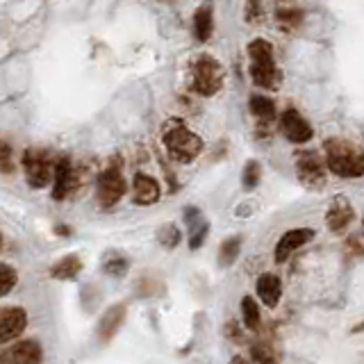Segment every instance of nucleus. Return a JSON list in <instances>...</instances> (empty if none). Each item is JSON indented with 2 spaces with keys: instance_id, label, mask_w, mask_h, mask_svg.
Listing matches in <instances>:
<instances>
[{
  "instance_id": "nucleus-1",
  "label": "nucleus",
  "mask_w": 364,
  "mask_h": 364,
  "mask_svg": "<svg viewBox=\"0 0 364 364\" xmlns=\"http://www.w3.org/2000/svg\"><path fill=\"white\" fill-rule=\"evenodd\" d=\"M326 164L339 178H362L364 176V150L346 139H328L323 144Z\"/></svg>"
},
{
  "instance_id": "nucleus-2",
  "label": "nucleus",
  "mask_w": 364,
  "mask_h": 364,
  "mask_svg": "<svg viewBox=\"0 0 364 364\" xmlns=\"http://www.w3.org/2000/svg\"><path fill=\"white\" fill-rule=\"evenodd\" d=\"M248 57H250V78L253 83L262 89H278L280 87V71L273 59V46L267 39H255L248 44Z\"/></svg>"
},
{
  "instance_id": "nucleus-3",
  "label": "nucleus",
  "mask_w": 364,
  "mask_h": 364,
  "mask_svg": "<svg viewBox=\"0 0 364 364\" xmlns=\"http://www.w3.org/2000/svg\"><path fill=\"white\" fill-rule=\"evenodd\" d=\"M164 146L169 157L178 162V164H189L194 162L200 153H203V139H200L196 133L176 121V123H169L164 130Z\"/></svg>"
},
{
  "instance_id": "nucleus-4",
  "label": "nucleus",
  "mask_w": 364,
  "mask_h": 364,
  "mask_svg": "<svg viewBox=\"0 0 364 364\" xmlns=\"http://www.w3.org/2000/svg\"><path fill=\"white\" fill-rule=\"evenodd\" d=\"M126 178H123V162L112 159L109 166L100 174L98 185H96V196L100 207H114L126 194Z\"/></svg>"
},
{
  "instance_id": "nucleus-5",
  "label": "nucleus",
  "mask_w": 364,
  "mask_h": 364,
  "mask_svg": "<svg viewBox=\"0 0 364 364\" xmlns=\"http://www.w3.org/2000/svg\"><path fill=\"white\" fill-rule=\"evenodd\" d=\"M224 66H221L214 57L203 55L196 59L194 68H191V80H194V91L200 96H214L224 87Z\"/></svg>"
},
{
  "instance_id": "nucleus-6",
  "label": "nucleus",
  "mask_w": 364,
  "mask_h": 364,
  "mask_svg": "<svg viewBox=\"0 0 364 364\" xmlns=\"http://www.w3.org/2000/svg\"><path fill=\"white\" fill-rule=\"evenodd\" d=\"M23 169H25L28 185L35 187V189H44L50 180L53 164H50V157L44 153V150L30 148L23 153Z\"/></svg>"
},
{
  "instance_id": "nucleus-7",
  "label": "nucleus",
  "mask_w": 364,
  "mask_h": 364,
  "mask_svg": "<svg viewBox=\"0 0 364 364\" xmlns=\"http://www.w3.org/2000/svg\"><path fill=\"white\" fill-rule=\"evenodd\" d=\"M280 130H282V135L291 141V144H308V141L312 139V135H315L312 126L301 116V112L294 107H289L287 112L282 114Z\"/></svg>"
},
{
  "instance_id": "nucleus-8",
  "label": "nucleus",
  "mask_w": 364,
  "mask_h": 364,
  "mask_svg": "<svg viewBox=\"0 0 364 364\" xmlns=\"http://www.w3.org/2000/svg\"><path fill=\"white\" fill-rule=\"evenodd\" d=\"M28 326V315L23 308H0V344L16 339Z\"/></svg>"
},
{
  "instance_id": "nucleus-9",
  "label": "nucleus",
  "mask_w": 364,
  "mask_h": 364,
  "mask_svg": "<svg viewBox=\"0 0 364 364\" xmlns=\"http://www.w3.org/2000/svg\"><path fill=\"white\" fill-rule=\"evenodd\" d=\"M296 174L301 178V182L305 185H319L326 178V164L317 153H298L296 157Z\"/></svg>"
},
{
  "instance_id": "nucleus-10",
  "label": "nucleus",
  "mask_w": 364,
  "mask_h": 364,
  "mask_svg": "<svg viewBox=\"0 0 364 364\" xmlns=\"http://www.w3.org/2000/svg\"><path fill=\"white\" fill-rule=\"evenodd\" d=\"M7 364H42L44 360V351L39 346V341L35 339H25V341H18L9 348L3 358H0Z\"/></svg>"
},
{
  "instance_id": "nucleus-11",
  "label": "nucleus",
  "mask_w": 364,
  "mask_h": 364,
  "mask_svg": "<svg viewBox=\"0 0 364 364\" xmlns=\"http://www.w3.org/2000/svg\"><path fill=\"white\" fill-rule=\"evenodd\" d=\"M312 237H315V230H312V228L287 230L285 235L280 237L278 246H276V262H285L291 253L298 250L301 246H305L308 241H312Z\"/></svg>"
},
{
  "instance_id": "nucleus-12",
  "label": "nucleus",
  "mask_w": 364,
  "mask_h": 364,
  "mask_svg": "<svg viewBox=\"0 0 364 364\" xmlns=\"http://www.w3.org/2000/svg\"><path fill=\"white\" fill-rule=\"evenodd\" d=\"M133 200L137 205H153L159 200V182L148 174H137L133 180Z\"/></svg>"
},
{
  "instance_id": "nucleus-13",
  "label": "nucleus",
  "mask_w": 364,
  "mask_h": 364,
  "mask_svg": "<svg viewBox=\"0 0 364 364\" xmlns=\"http://www.w3.org/2000/svg\"><path fill=\"white\" fill-rule=\"evenodd\" d=\"M75 185V174H73V166H71V159L62 157L55 164V185H53V198L55 200H64L71 189Z\"/></svg>"
},
{
  "instance_id": "nucleus-14",
  "label": "nucleus",
  "mask_w": 364,
  "mask_h": 364,
  "mask_svg": "<svg viewBox=\"0 0 364 364\" xmlns=\"http://www.w3.org/2000/svg\"><path fill=\"white\" fill-rule=\"evenodd\" d=\"M356 219V212H353L351 203L346 198H335L332 200V205L328 210V214H326V224L332 232H339L344 230L346 226H351V221Z\"/></svg>"
},
{
  "instance_id": "nucleus-15",
  "label": "nucleus",
  "mask_w": 364,
  "mask_h": 364,
  "mask_svg": "<svg viewBox=\"0 0 364 364\" xmlns=\"http://www.w3.org/2000/svg\"><path fill=\"white\" fill-rule=\"evenodd\" d=\"M257 296L267 308H276L282 296V282L273 273H262L257 278Z\"/></svg>"
},
{
  "instance_id": "nucleus-16",
  "label": "nucleus",
  "mask_w": 364,
  "mask_h": 364,
  "mask_svg": "<svg viewBox=\"0 0 364 364\" xmlns=\"http://www.w3.org/2000/svg\"><path fill=\"white\" fill-rule=\"evenodd\" d=\"M123 319H126V305L109 308L98 323V337L103 341H109L119 332V328L123 326Z\"/></svg>"
},
{
  "instance_id": "nucleus-17",
  "label": "nucleus",
  "mask_w": 364,
  "mask_h": 364,
  "mask_svg": "<svg viewBox=\"0 0 364 364\" xmlns=\"http://www.w3.org/2000/svg\"><path fill=\"white\" fill-rule=\"evenodd\" d=\"M214 32V12H212V5H200L194 14V35L198 42H207Z\"/></svg>"
},
{
  "instance_id": "nucleus-18",
  "label": "nucleus",
  "mask_w": 364,
  "mask_h": 364,
  "mask_svg": "<svg viewBox=\"0 0 364 364\" xmlns=\"http://www.w3.org/2000/svg\"><path fill=\"white\" fill-rule=\"evenodd\" d=\"M80 271H83V262H80V257L78 255H66V257H62L57 262L50 273H53V278H57V280H73Z\"/></svg>"
},
{
  "instance_id": "nucleus-19",
  "label": "nucleus",
  "mask_w": 364,
  "mask_h": 364,
  "mask_svg": "<svg viewBox=\"0 0 364 364\" xmlns=\"http://www.w3.org/2000/svg\"><path fill=\"white\" fill-rule=\"evenodd\" d=\"M250 112L255 114L260 121H271L273 116H276V103L267 96L255 94V96H250Z\"/></svg>"
},
{
  "instance_id": "nucleus-20",
  "label": "nucleus",
  "mask_w": 364,
  "mask_h": 364,
  "mask_svg": "<svg viewBox=\"0 0 364 364\" xmlns=\"http://www.w3.org/2000/svg\"><path fill=\"white\" fill-rule=\"evenodd\" d=\"M239 250H241V237H230V239H226L224 244H221V248H219V265L221 267L235 265L237 257H239Z\"/></svg>"
},
{
  "instance_id": "nucleus-21",
  "label": "nucleus",
  "mask_w": 364,
  "mask_h": 364,
  "mask_svg": "<svg viewBox=\"0 0 364 364\" xmlns=\"http://www.w3.org/2000/svg\"><path fill=\"white\" fill-rule=\"evenodd\" d=\"M241 317H244V323H246L248 330H257L260 328L262 317H260V308H257L255 298H250V296L241 298Z\"/></svg>"
},
{
  "instance_id": "nucleus-22",
  "label": "nucleus",
  "mask_w": 364,
  "mask_h": 364,
  "mask_svg": "<svg viewBox=\"0 0 364 364\" xmlns=\"http://www.w3.org/2000/svg\"><path fill=\"white\" fill-rule=\"evenodd\" d=\"M16 282H18L16 269L9 265H0V298L7 296L16 287Z\"/></svg>"
},
{
  "instance_id": "nucleus-23",
  "label": "nucleus",
  "mask_w": 364,
  "mask_h": 364,
  "mask_svg": "<svg viewBox=\"0 0 364 364\" xmlns=\"http://www.w3.org/2000/svg\"><path fill=\"white\" fill-rule=\"evenodd\" d=\"M260 178H262V166L260 162L250 159L248 164L244 166V176H241V182H244V189H255L260 185Z\"/></svg>"
},
{
  "instance_id": "nucleus-24",
  "label": "nucleus",
  "mask_w": 364,
  "mask_h": 364,
  "mask_svg": "<svg viewBox=\"0 0 364 364\" xmlns=\"http://www.w3.org/2000/svg\"><path fill=\"white\" fill-rule=\"evenodd\" d=\"M276 16H278V21L282 23V25H287V28H296V25H301V21H303V9H298V7H280L278 12H276Z\"/></svg>"
},
{
  "instance_id": "nucleus-25",
  "label": "nucleus",
  "mask_w": 364,
  "mask_h": 364,
  "mask_svg": "<svg viewBox=\"0 0 364 364\" xmlns=\"http://www.w3.org/2000/svg\"><path fill=\"white\" fill-rule=\"evenodd\" d=\"M157 239H159V244L164 246V248H176L180 244V230L174 224H169L164 228H159Z\"/></svg>"
},
{
  "instance_id": "nucleus-26",
  "label": "nucleus",
  "mask_w": 364,
  "mask_h": 364,
  "mask_svg": "<svg viewBox=\"0 0 364 364\" xmlns=\"http://www.w3.org/2000/svg\"><path fill=\"white\" fill-rule=\"evenodd\" d=\"M0 171H3V174H9V171H14V164H12V146H9L5 139H0Z\"/></svg>"
},
{
  "instance_id": "nucleus-27",
  "label": "nucleus",
  "mask_w": 364,
  "mask_h": 364,
  "mask_svg": "<svg viewBox=\"0 0 364 364\" xmlns=\"http://www.w3.org/2000/svg\"><path fill=\"white\" fill-rule=\"evenodd\" d=\"M207 224L203 221V224H198L196 228H191V237H189V246L191 248H200L203 246V241H205V237H207Z\"/></svg>"
},
{
  "instance_id": "nucleus-28",
  "label": "nucleus",
  "mask_w": 364,
  "mask_h": 364,
  "mask_svg": "<svg viewBox=\"0 0 364 364\" xmlns=\"http://www.w3.org/2000/svg\"><path fill=\"white\" fill-rule=\"evenodd\" d=\"M253 360L257 364H276V358H273V353L265 346V344H257V346H253Z\"/></svg>"
},
{
  "instance_id": "nucleus-29",
  "label": "nucleus",
  "mask_w": 364,
  "mask_h": 364,
  "mask_svg": "<svg viewBox=\"0 0 364 364\" xmlns=\"http://www.w3.org/2000/svg\"><path fill=\"white\" fill-rule=\"evenodd\" d=\"M126 267H128V262H126L123 257H119V255H116L114 260H107V262H105V271L112 273V276H123Z\"/></svg>"
},
{
  "instance_id": "nucleus-30",
  "label": "nucleus",
  "mask_w": 364,
  "mask_h": 364,
  "mask_svg": "<svg viewBox=\"0 0 364 364\" xmlns=\"http://www.w3.org/2000/svg\"><path fill=\"white\" fill-rule=\"evenodd\" d=\"M57 232H59V235H68V232H71V228H64V226H57Z\"/></svg>"
},
{
  "instance_id": "nucleus-31",
  "label": "nucleus",
  "mask_w": 364,
  "mask_h": 364,
  "mask_svg": "<svg viewBox=\"0 0 364 364\" xmlns=\"http://www.w3.org/2000/svg\"><path fill=\"white\" fill-rule=\"evenodd\" d=\"M232 364H246V362L241 360V358H235V360H232Z\"/></svg>"
},
{
  "instance_id": "nucleus-32",
  "label": "nucleus",
  "mask_w": 364,
  "mask_h": 364,
  "mask_svg": "<svg viewBox=\"0 0 364 364\" xmlns=\"http://www.w3.org/2000/svg\"><path fill=\"white\" fill-rule=\"evenodd\" d=\"M0 250H3V235H0Z\"/></svg>"
}]
</instances>
